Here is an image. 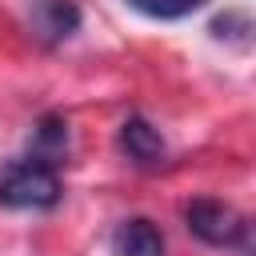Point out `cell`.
<instances>
[{"label":"cell","instance_id":"1","mask_svg":"<svg viewBox=\"0 0 256 256\" xmlns=\"http://www.w3.org/2000/svg\"><path fill=\"white\" fill-rule=\"evenodd\" d=\"M60 172L44 160H12L0 172V204L4 208H56L60 200Z\"/></svg>","mask_w":256,"mask_h":256},{"label":"cell","instance_id":"2","mask_svg":"<svg viewBox=\"0 0 256 256\" xmlns=\"http://www.w3.org/2000/svg\"><path fill=\"white\" fill-rule=\"evenodd\" d=\"M184 220H188V232H192L196 240L212 244V248H240V252L252 248V240H248L252 224H248L232 204H224V200L196 196V200L184 208Z\"/></svg>","mask_w":256,"mask_h":256},{"label":"cell","instance_id":"3","mask_svg":"<svg viewBox=\"0 0 256 256\" xmlns=\"http://www.w3.org/2000/svg\"><path fill=\"white\" fill-rule=\"evenodd\" d=\"M28 20L44 44H60L80 28V4L76 0H32Z\"/></svg>","mask_w":256,"mask_h":256},{"label":"cell","instance_id":"7","mask_svg":"<svg viewBox=\"0 0 256 256\" xmlns=\"http://www.w3.org/2000/svg\"><path fill=\"white\" fill-rule=\"evenodd\" d=\"M128 4L152 20H180V16H192L196 8H204L208 0H128Z\"/></svg>","mask_w":256,"mask_h":256},{"label":"cell","instance_id":"6","mask_svg":"<svg viewBox=\"0 0 256 256\" xmlns=\"http://www.w3.org/2000/svg\"><path fill=\"white\" fill-rule=\"evenodd\" d=\"M68 152V124L60 116H44L32 132V160H44L56 168V160Z\"/></svg>","mask_w":256,"mask_h":256},{"label":"cell","instance_id":"5","mask_svg":"<svg viewBox=\"0 0 256 256\" xmlns=\"http://www.w3.org/2000/svg\"><path fill=\"white\" fill-rule=\"evenodd\" d=\"M112 256H164V232L152 220L132 216V220L116 224V232H112Z\"/></svg>","mask_w":256,"mask_h":256},{"label":"cell","instance_id":"4","mask_svg":"<svg viewBox=\"0 0 256 256\" xmlns=\"http://www.w3.org/2000/svg\"><path fill=\"white\" fill-rule=\"evenodd\" d=\"M120 152L132 160V164H160L164 160V136L160 128H152L144 116H128L120 124V136H116Z\"/></svg>","mask_w":256,"mask_h":256}]
</instances>
